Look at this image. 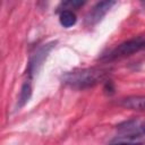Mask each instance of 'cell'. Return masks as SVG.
<instances>
[{
    "mask_svg": "<svg viewBox=\"0 0 145 145\" xmlns=\"http://www.w3.org/2000/svg\"><path fill=\"white\" fill-rule=\"evenodd\" d=\"M108 71L100 67L86 68L82 70H75L70 72H66L62 76V82L76 89H85L88 87H93L100 82H102Z\"/></svg>",
    "mask_w": 145,
    "mask_h": 145,
    "instance_id": "6da1fadb",
    "label": "cell"
},
{
    "mask_svg": "<svg viewBox=\"0 0 145 145\" xmlns=\"http://www.w3.org/2000/svg\"><path fill=\"white\" fill-rule=\"evenodd\" d=\"M143 49H145V39L140 37V36L134 37V39L127 40V41L120 43L119 45H117L113 50H111L104 57V59L111 61V60L125 58V57L131 56L134 53H137Z\"/></svg>",
    "mask_w": 145,
    "mask_h": 145,
    "instance_id": "7a4b0ae2",
    "label": "cell"
},
{
    "mask_svg": "<svg viewBox=\"0 0 145 145\" xmlns=\"http://www.w3.org/2000/svg\"><path fill=\"white\" fill-rule=\"evenodd\" d=\"M56 43H57L56 41H51V42H48L45 44H42L31 56L29 61H28V65H27V75H28L29 79H32L34 77V75L39 72V70L41 69L43 62L48 58L49 53L56 46Z\"/></svg>",
    "mask_w": 145,
    "mask_h": 145,
    "instance_id": "3957f363",
    "label": "cell"
},
{
    "mask_svg": "<svg viewBox=\"0 0 145 145\" xmlns=\"http://www.w3.org/2000/svg\"><path fill=\"white\" fill-rule=\"evenodd\" d=\"M114 1H100L97 2L87 14L85 23L87 26H94L99 22L102 20V18L106 15V12L111 9V7L114 5Z\"/></svg>",
    "mask_w": 145,
    "mask_h": 145,
    "instance_id": "277c9868",
    "label": "cell"
},
{
    "mask_svg": "<svg viewBox=\"0 0 145 145\" xmlns=\"http://www.w3.org/2000/svg\"><path fill=\"white\" fill-rule=\"evenodd\" d=\"M120 105L128 110L134 111H145V96L137 95V96H128L120 101Z\"/></svg>",
    "mask_w": 145,
    "mask_h": 145,
    "instance_id": "5b68a950",
    "label": "cell"
},
{
    "mask_svg": "<svg viewBox=\"0 0 145 145\" xmlns=\"http://www.w3.org/2000/svg\"><path fill=\"white\" fill-rule=\"evenodd\" d=\"M59 22L61 24V26L66 27V28H69L71 26H74L77 22V17L75 15V12L72 10H69V9H65L60 12V16H59Z\"/></svg>",
    "mask_w": 145,
    "mask_h": 145,
    "instance_id": "8992f818",
    "label": "cell"
},
{
    "mask_svg": "<svg viewBox=\"0 0 145 145\" xmlns=\"http://www.w3.org/2000/svg\"><path fill=\"white\" fill-rule=\"evenodd\" d=\"M32 96V86L29 84V82H25L20 88V93H19V99H18V104L17 108L20 109L23 108L31 99Z\"/></svg>",
    "mask_w": 145,
    "mask_h": 145,
    "instance_id": "52a82bcc",
    "label": "cell"
},
{
    "mask_svg": "<svg viewBox=\"0 0 145 145\" xmlns=\"http://www.w3.org/2000/svg\"><path fill=\"white\" fill-rule=\"evenodd\" d=\"M143 135H145V121L135 119V121L131 126V129H130L129 137L135 138V137H140Z\"/></svg>",
    "mask_w": 145,
    "mask_h": 145,
    "instance_id": "ba28073f",
    "label": "cell"
},
{
    "mask_svg": "<svg viewBox=\"0 0 145 145\" xmlns=\"http://www.w3.org/2000/svg\"><path fill=\"white\" fill-rule=\"evenodd\" d=\"M85 2H82V1H68V2H62V6L63 7H69L68 9H76V8H79L82 6H84Z\"/></svg>",
    "mask_w": 145,
    "mask_h": 145,
    "instance_id": "9c48e42d",
    "label": "cell"
},
{
    "mask_svg": "<svg viewBox=\"0 0 145 145\" xmlns=\"http://www.w3.org/2000/svg\"><path fill=\"white\" fill-rule=\"evenodd\" d=\"M110 145H143V144L136 140H118L117 143H113Z\"/></svg>",
    "mask_w": 145,
    "mask_h": 145,
    "instance_id": "30bf717a",
    "label": "cell"
}]
</instances>
